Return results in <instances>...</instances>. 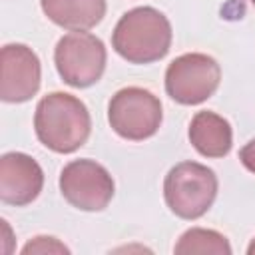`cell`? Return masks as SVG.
I'll return each mask as SVG.
<instances>
[{"label":"cell","instance_id":"cell-3","mask_svg":"<svg viewBox=\"0 0 255 255\" xmlns=\"http://www.w3.org/2000/svg\"><path fill=\"white\" fill-rule=\"evenodd\" d=\"M163 197L171 213L181 219H199L217 197V175L203 163L181 161L163 181Z\"/></svg>","mask_w":255,"mask_h":255},{"label":"cell","instance_id":"cell-10","mask_svg":"<svg viewBox=\"0 0 255 255\" xmlns=\"http://www.w3.org/2000/svg\"><path fill=\"white\" fill-rule=\"evenodd\" d=\"M189 141L203 157H225L233 145V131L223 116L197 112L189 124Z\"/></svg>","mask_w":255,"mask_h":255},{"label":"cell","instance_id":"cell-14","mask_svg":"<svg viewBox=\"0 0 255 255\" xmlns=\"http://www.w3.org/2000/svg\"><path fill=\"white\" fill-rule=\"evenodd\" d=\"M239 159L243 163V167L251 173H255V137L251 141H247L241 149H239Z\"/></svg>","mask_w":255,"mask_h":255},{"label":"cell","instance_id":"cell-9","mask_svg":"<svg viewBox=\"0 0 255 255\" xmlns=\"http://www.w3.org/2000/svg\"><path fill=\"white\" fill-rule=\"evenodd\" d=\"M44 187L40 163L22 151H8L0 157V199L8 205L24 207L32 203Z\"/></svg>","mask_w":255,"mask_h":255},{"label":"cell","instance_id":"cell-16","mask_svg":"<svg viewBox=\"0 0 255 255\" xmlns=\"http://www.w3.org/2000/svg\"><path fill=\"white\" fill-rule=\"evenodd\" d=\"M249 2H251V4H253V6H255V0H249Z\"/></svg>","mask_w":255,"mask_h":255},{"label":"cell","instance_id":"cell-13","mask_svg":"<svg viewBox=\"0 0 255 255\" xmlns=\"http://www.w3.org/2000/svg\"><path fill=\"white\" fill-rule=\"evenodd\" d=\"M22 253L24 255H28V253H70V249L64 243H60L56 237L40 235V237H34L30 243H26Z\"/></svg>","mask_w":255,"mask_h":255},{"label":"cell","instance_id":"cell-4","mask_svg":"<svg viewBox=\"0 0 255 255\" xmlns=\"http://www.w3.org/2000/svg\"><path fill=\"white\" fill-rule=\"evenodd\" d=\"M161 102L143 88L129 86L116 92L108 106V122L112 129L129 141H143L161 126Z\"/></svg>","mask_w":255,"mask_h":255},{"label":"cell","instance_id":"cell-1","mask_svg":"<svg viewBox=\"0 0 255 255\" xmlns=\"http://www.w3.org/2000/svg\"><path fill=\"white\" fill-rule=\"evenodd\" d=\"M34 131L42 145L56 153L80 149L92 131V118L86 104L66 92L44 96L34 114Z\"/></svg>","mask_w":255,"mask_h":255},{"label":"cell","instance_id":"cell-15","mask_svg":"<svg viewBox=\"0 0 255 255\" xmlns=\"http://www.w3.org/2000/svg\"><path fill=\"white\" fill-rule=\"evenodd\" d=\"M247 253H249V255H255V239L249 243V247H247Z\"/></svg>","mask_w":255,"mask_h":255},{"label":"cell","instance_id":"cell-11","mask_svg":"<svg viewBox=\"0 0 255 255\" xmlns=\"http://www.w3.org/2000/svg\"><path fill=\"white\" fill-rule=\"evenodd\" d=\"M42 12L56 26L84 32L106 16V0H40Z\"/></svg>","mask_w":255,"mask_h":255},{"label":"cell","instance_id":"cell-7","mask_svg":"<svg viewBox=\"0 0 255 255\" xmlns=\"http://www.w3.org/2000/svg\"><path fill=\"white\" fill-rule=\"evenodd\" d=\"M110 171L94 159H74L60 171V191L64 199L82 211H102L114 197Z\"/></svg>","mask_w":255,"mask_h":255},{"label":"cell","instance_id":"cell-8","mask_svg":"<svg viewBox=\"0 0 255 255\" xmlns=\"http://www.w3.org/2000/svg\"><path fill=\"white\" fill-rule=\"evenodd\" d=\"M42 66L36 52L24 44H6L0 52V98L8 104L28 102L38 94Z\"/></svg>","mask_w":255,"mask_h":255},{"label":"cell","instance_id":"cell-2","mask_svg":"<svg viewBox=\"0 0 255 255\" xmlns=\"http://www.w3.org/2000/svg\"><path fill=\"white\" fill-rule=\"evenodd\" d=\"M112 46L129 64L157 62L171 48V24L151 6L133 8L118 20Z\"/></svg>","mask_w":255,"mask_h":255},{"label":"cell","instance_id":"cell-5","mask_svg":"<svg viewBox=\"0 0 255 255\" xmlns=\"http://www.w3.org/2000/svg\"><path fill=\"white\" fill-rule=\"evenodd\" d=\"M106 46L88 32H70L62 36L54 50V64L60 78L72 88L94 86L106 70Z\"/></svg>","mask_w":255,"mask_h":255},{"label":"cell","instance_id":"cell-12","mask_svg":"<svg viewBox=\"0 0 255 255\" xmlns=\"http://www.w3.org/2000/svg\"><path fill=\"white\" fill-rule=\"evenodd\" d=\"M173 251L177 255H193V253H213V255H229L231 245L225 235L213 229L191 227L187 229L179 241L175 243Z\"/></svg>","mask_w":255,"mask_h":255},{"label":"cell","instance_id":"cell-6","mask_svg":"<svg viewBox=\"0 0 255 255\" xmlns=\"http://www.w3.org/2000/svg\"><path fill=\"white\" fill-rule=\"evenodd\" d=\"M221 82L219 64L199 52L177 56L165 70V92L181 106H197L209 100Z\"/></svg>","mask_w":255,"mask_h":255}]
</instances>
